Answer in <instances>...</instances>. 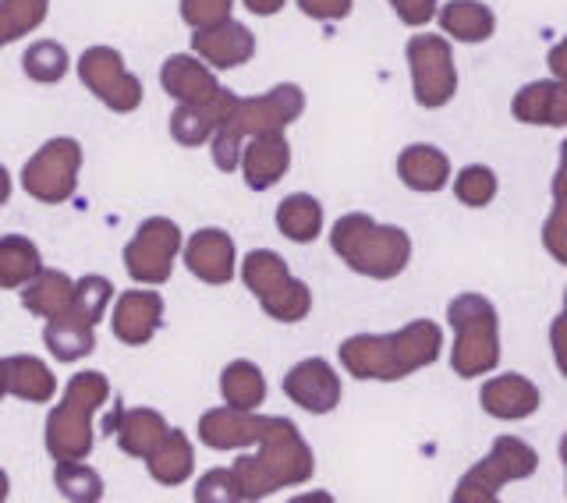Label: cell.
<instances>
[{
    "label": "cell",
    "instance_id": "6da1fadb",
    "mask_svg": "<svg viewBox=\"0 0 567 503\" xmlns=\"http://www.w3.org/2000/svg\"><path fill=\"white\" fill-rule=\"evenodd\" d=\"M301 111H306V93L291 82H280L262 96H235L230 111L224 114V121L209 138L213 164L224 174L238 171L245 138H252L259 132H284L288 124L301 117Z\"/></svg>",
    "mask_w": 567,
    "mask_h": 503
},
{
    "label": "cell",
    "instance_id": "7a4b0ae2",
    "mask_svg": "<svg viewBox=\"0 0 567 503\" xmlns=\"http://www.w3.org/2000/svg\"><path fill=\"white\" fill-rule=\"evenodd\" d=\"M230 472L238 479L241 500H266L277 490L309 482L316 472V461H312V446L301 440L298 425L291 419L274 415L266 437L259 440V454L238 458Z\"/></svg>",
    "mask_w": 567,
    "mask_h": 503
},
{
    "label": "cell",
    "instance_id": "3957f363",
    "mask_svg": "<svg viewBox=\"0 0 567 503\" xmlns=\"http://www.w3.org/2000/svg\"><path fill=\"white\" fill-rule=\"evenodd\" d=\"M330 248L341 263L369 280H394L412 263V238L404 227L377 224L369 213H348L330 230Z\"/></svg>",
    "mask_w": 567,
    "mask_h": 503
},
{
    "label": "cell",
    "instance_id": "277c9868",
    "mask_svg": "<svg viewBox=\"0 0 567 503\" xmlns=\"http://www.w3.org/2000/svg\"><path fill=\"white\" fill-rule=\"evenodd\" d=\"M111 398L103 372H75L64 387V401L47 419V454L53 461H82L93 454V415Z\"/></svg>",
    "mask_w": 567,
    "mask_h": 503
},
{
    "label": "cell",
    "instance_id": "5b68a950",
    "mask_svg": "<svg viewBox=\"0 0 567 503\" xmlns=\"http://www.w3.org/2000/svg\"><path fill=\"white\" fill-rule=\"evenodd\" d=\"M447 322L454 330L451 369L461 380H475L501 366V316L486 295H457L447 305Z\"/></svg>",
    "mask_w": 567,
    "mask_h": 503
},
{
    "label": "cell",
    "instance_id": "8992f818",
    "mask_svg": "<svg viewBox=\"0 0 567 503\" xmlns=\"http://www.w3.org/2000/svg\"><path fill=\"white\" fill-rule=\"evenodd\" d=\"M241 280H245L248 291L256 295V301L262 305V312L277 322H301L312 312L309 284L291 277L288 263H284L270 248L248 252L245 263H241Z\"/></svg>",
    "mask_w": 567,
    "mask_h": 503
},
{
    "label": "cell",
    "instance_id": "52a82bcc",
    "mask_svg": "<svg viewBox=\"0 0 567 503\" xmlns=\"http://www.w3.org/2000/svg\"><path fill=\"white\" fill-rule=\"evenodd\" d=\"M536 469H539V454L525 440L501 437L493 440L489 454L472 472L461 475L454 503H493L507 482H522L528 475H536Z\"/></svg>",
    "mask_w": 567,
    "mask_h": 503
},
{
    "label": "cell",
    "instance_id": "ba28073f",
    "mask_svg": "<svg viewBox=\"0 0 567 503\" xmlns=\"http://www.w3.org/2000/svg\"><path fill=\"white\" fill-rule=\"evenodd\" d=\"M408 71H412V96L425 111H440L457 93L454 50L443 35H412L404 47Z\"/></svg>",
    "mask_w": 567,
    "mask_h": 503
},
{
    "label": "cell",
    "instance_id": "9c48e42d",
    "mask_svg": "<svg viewBox=\"0 0 567 503\" xmlns=\"http://www.w3.org/2000/svg\"><path fill=\"white\" fill-rule=\"evenodd\" d=\"M82 146L75 138H50L22 171V188L43 206L68 203L79 188Z\"/></svg>",
    "mask_w": 567,
    "mask_h": 503
},
{
    "label": "cell",
    "instance_id": "30bf717a",
    "mask_svg": "<svg viewBox=\"0 0 567 503\" xmlns=\"http://www.w3.org/2000/svg\"><path fill=\"white\" fill-rule=\"evenodd\" d=\"M79 79L106 111L132 114L142 106V82L124 68V58L114 47H89L79 58Z\"/></svg>",
    "mask_w": 567,
    "mask_h": 503
},
{
    "label": "cell",
    "instance_id": "8fae6325",
    "mask_svg": "<svg viewBox=\"0 0 567 503\" xmlns=\"http://www.w3.org/2000/svg\"><path fill=\"white\" fill-rule=\"evenodd\" d=\"M182 252V230L167 217L142 220L135 238L124 245V269L138 284H167L174 274V259Z\"/></svg>",
    "mask_w": 567,
    "mask_h": 503
},
{
    "label": "cell",
    "instance_id": "7c38bea8",
    "mask_svg": "<svg viewBox=\"0 0 567 503\" xmlns=\"http://www.w3.org/2000/svg\"><path fill=\"white\" fill-rule=\"evenodd\" d=\"M159 85L177 103H195V106H213L227 93L217 82V75H213V68L203 58H195V53H174V58H167L164 68H159Z\"/></svg>",
    "mask_w": 567,
    "mask_h": 503
},
{
    "label": "cell",
    "instance_id": "4fadbf2b",
    "mask_svg": "<svg viewBox=\"0 0 567 503\" xmlns=\"http://www.w3.org/2000/svg\"><path fill=\"white\" fill-rule=\"evenodd\" d=\"M284 393L312 415H330L341 404V376L330 369L327 358H306L284 376Z\"/></svg>",
    "mask_w": 567,
    "mask_h": 503
},
{
    "label": "cell",
    "instance_id": "5bb4252c",
    "mask_svg": "<svg viewBox=\"0 0 567 503\" xmlns=\"http://www.w3.org/2000/svg\"><path fill=\"white\" fill-rule=\"evenodd\" d=\"M341 366L354 376V380H383V383H398L404 380L398 351H394V337L390 333H359L348 337L341 348Z\"/></svg>",
    "mask_w": 567,
    "mask_h": 503
},
{
    "label": "cell",
    "instance_id": "9a60e30c",
    "mask_svg": "<svg viewBox=\"0 0 567 503\" xmlns=\"http://www.w3.org/2000/svg\"><path fill=\"white\" fill-rule=\"evenodd\" d=\"M192 53L217 71L241 68L256 58V35H252V29L235 22V18H224V22L209 25V29H195Z\"/></svg>",
    "mask_w": 567,
    "mask_h": 503
},
{
    "label": "cell",
    "instance_id": "2e32d148",
    "mask_svg": "<svg viewBox=\"0 0 567 503\" xmlns=\"http://www.w3.org/2000/svg\"><path fill=\"white\" fill-rule=\"evenodd\" d=\"M235 263H238L235 238H230L227 230H220V227L195 230V235L188 238V245H185L188 274L195 280H203V284H213V287L230 284V280H235Z\"/></svg>",
    "mask_w": 567,
    "mask_h": 503
},
{
    "label": "cell",
    "instance_id": "e0dca14e",
    "mask_svg": "<svg viewBox=\"0 0 567 503\" xmlns=\"http://www.w3.org/2000/svg\"><path fill=\"white\" fill-rule=\"evenodd\" d=\"M270 415H256V411H241V408H213L199 419V440L209 451H238V446L259 443L270 429Z\"/></svg>",
    "mask_w": 567,
    "mask_h": 503
},
{
    "label": "cell",
    "instance_id": "ac0fdd59",
    "mask_svg": "<svg viewBox=\"0 0 567 503\" xmlns=\"http://www.w3.org/2000/svg\"><path fill=\"white\" fill-rule=\"evenodd\" d=\"M103 433H114L117 443H121V451L128 454V458L146 461L159 446V440L171 433V425L153 408H121L117 404L111 415H106Z\"/></svg>",
    "mask_w": 567,
    "mask_h": 503
},
{
    "label": "cell",
    "instance_id": "d6986e66",
    "mask_svg": "<svg viewBox=\"0 0 567 503\" xmlns=\"http://www.w3.org/2000/svg\"><path fill=\"white\" fill-rule=\"evenodd\" d=\"M159 322H164V298L156 291H124L114 301L111 327L114 337L128 348H142L156 337Z\"/></svg>",
    "mask_w": 567,
    "mask_h": 503
},
{
    "label": "cell",
    "instance_id": "ffe728a7",
    "mask_svg": "<svg viewBox=\"0 0 567 503\" xmlns=\"http://www.w3.org/2000/svg\"><path fill=\"white\" fill-rule=\"evenodd\" d=\"M511 114L536 129H567V79H539L522 85L511 100Z\"/></svg>",
    "mask_w": 567,
    "mask_h": 503
},
{
    "label": "cell",
    "instance_id": "44dd1931",
    "mask_svg": "<svg viewBox=\"0 0 567 503\" xmlns=\"http://www.w3.org/2000/svg\"><path fill=\"white\" fill-rule=\"evenodd\" d=\"M539 387L522 372H504L493 376L478 390V404H483L486 415L501 419V422H522L539 411Z\"/></svg>",
    "mask_w": 567,
    "mask_h": 503
},
{
    "label": "cell",
    "instance_id": "7402d4cb",
    "mask_svg": "<svg viewBox=\"0 0 567 503\" xmlns=\"http://www.w3.org/2000/svg\"><path fill=\"white\" fill-rule=\"evenodd\" d=\"M291 167V146L284 132H259L241 146V174L252 192L274 188Z\"/></svg>",
    "mask_w": 567,
    "mask_h": 503
},
{
    "label": "cell",
    "instance_id": "603a6c76",
    "mask_svg": "<svg viewBox=\"0 0 567 503\" xmlns=\"http://www.w3.org/2000/svg\"><path fill=\"white\" fill-rule=\"evenodd\" d=\"M398 177L404 188L433 195L451 182V156L430 146V142H415V146H404L398 156Z\"/></svg>",
    "mask_w": 567,
    "mask_h": 503
},
{
    "label": "cell",
    "instance_id": "cb8c5ba5",
    "mask_svg": "<svg viewBox=\"0 0 567 503\" xmlns=\"http://www.w3.org/2000/svg\"><path fill=\"white\" fill-rule=\"evenodd\" d=\"M230 103H235V93H224L220 103L213 106H195V103H177V111L171 114V138L177 142V146L185 150H199L203 142L213 138V132H217V124L224 121V114L230 111Z\"/></svg>",
    "mask_w": 567,
    "mask_h": 503
},
{
    "label": "cell",
    "instance_id": "d4e9b609",
    "mask_svg": "<svg viewBox=\"0 0 567 503\" xmlns=\"http://www.w3.org/2000/svg\"><path fill=\"white\" fill-rule=\"evenodd\" d=\"M390 337H394V351H398V362H401L404 376L433 366L443 351V333L433 319H415V322H408V327L394 330Z\"/></svg>",
    "mask_w": 567,
    "mask_h": 503
},
{
    "label": "cell",
    "instance_id": "484cf974",
    "mask_svg": "<svg viewBox=\"0 0 567 503\" xmlns=\"http://www.w3.org/2000/svg\"><path fill=\"white\" fill-rule=\"evenodd\" d=\"M43 345L50 348V355L58 358V362H79V358L96 351V327L71 312H61L47 319Z\"/></svg>",
    "mask_w": 567,
    "mask_h": 503
},
{
    "label": "cell",
    "instance_id": "4316f807",
    "mask_svg": "<svg viewBox=\"0 0 567 503\" xmlns=\"http://www.w3.org/2000/svg\"><path fill=\"white\" fill-rule=\"evenodd\" d=\"M440 25L457 43H486L496 32V14L483 0H447L440 11Z\"/></svg>",
    "mask_w": 567,
    "mask_h": 503
},
{
    "label": "cell",
    "instance_id": "83f0119b",
    "mask_svg": "<svg viewBox=\"0 0 567 503\" xmlns=\"http://www.w3.org/2000/svg\"><path fill=\"white\" fill-rule=\"evenodd\" d=\"M4 372H8V393L22 401H32V404H47L53 401V393H58V380H53V372L47 369V362L32 355H11L4 358Z\"/></svg>",
    "mask_w": 567,
    "mask_h": 503
},
{
    "label": "cell",
    "instance_id": "f1b7e54d",
    "mask_svg": "<svg viewBox=\"0 0 567 503\" xmlns=\"http://www.w3.org/2000/svg\"><path fill=\"white\" fill-rule=\"evenodd\" d=\"M71 295H75V280H71L68 274H61V269H40L22 291V305L40 319H53L68 312L71 305Z\"/></svg>",
    "mask_w": 567,
    "mask_h": 503
},
{
    "label": "cell",
    "instance_id": "f546056e",
    "mask_svg": "<svg viewBox=\"0 0 567 503\" xmlns=\"http://www.w3.org/2000/svg\"><path fill=\"white\" fill-rule=\"evenodd\" d=\"M277 230L295 245H312L323 235V206L306 192L288 195V199L277 206Z\"/></svg>",
    "mask_w": 567,
    "mask_h": 503
},
{
    "label": "cell",
    "instance_id": "4dcf8cb0",
    "mask_svg": "<svg viewBox=\"0 0 567 503\" xmlns=\"http://www.w3.org/2000/svg\"><path fill=\"white\" fill-rule=\"evenodd\" d=\"M146 469L159 486H182V482H188L195 469V451L182 429H171V433L159 440V446L146 458Z\"/></svg>",
    "mask_w": 567,
    "mask_h": 503
},
{
    "label": "cell",
    "instance_id": "1f68e13d",
    "mask_svg": "<svg viewBox=\"0 0 567 503\" xmlns=\"http://www.w3.org/2000/svg\"><path fill=\"white\" fill-rule=\"evenodd\" d=\"M220 393L224 404L241 408V411H256L266 401V376L256 362L248 358H238L220 372Z\"/></svg>",
    "mask_w": 567,
    "mask_h": 503
},
{
    "label": "cell",
    "instance_id": "d6a6232c",
    "mask_svg": "<svg viewBox=\"0 0 567 503\" xmlns=\"http://www.w3.org/2000/svg\"><path fill=\"white\" fill-rule=\"evenodd\" d=\"M43 269V256L29 238L22 235H8L0 238V287H25L35 274Z\"/></svg>",
    "mask_w": 567,
    "mask_h": 503
},
{
    "label": "cell",
    "instance_id": "836d02e7",
    "mask_svg": "<svg viewBox=\"0 0 567 503\" xmlns=\"http://www.w3.org/2000/svg\"><path fill=\"white\" fill-rule=\"evenodd\" d=\"M543 248L567 266V138L560 146V164L554 174V213L543 224Z\"/></svg>",
    "mask_w": 567,
    "mask_h": 503
},
{
    "label": "cell",
    "instance_id": "e575fe53",
    "mask_svg": "<svg viewBox=\"0 0 567 503\" xmlns=\"http://www.w3.org/2000/svg\"><path fill=\"white\" fill-rule=\"evenodd\" d=\"M53 486L71 503H96L103 500V479L96 469H89L85 458L82 461H58L53 469Z\"/></svg>",
    "mask_w": 567,
    "mask_h": 503
},
{
    "label": "cell",
    "instance_id": "d590c367",
    "mask_svg": "<svg viewBox=\"0 0 567 503\" xmlns=\"http://www.w3.org/2000/svg\"><path fill=\"white\" fill-rule=\"evenodd\" d=\"M50 0H0V50L43 25Z\"/></svg>",
    "mask_w": 567,
    "mask_h": 503
},
{
    "label": "cell",
    "instance_id": "8d00e7d4",
    "mask_svg": "<svg viewBox=\"0 0 567 503\" xmlns=\"http://www.w3.org/2000/svg\"><path fill=\"white\" fill-rule=\"evenodd\" d=\"M111 301H114V284L100 274H89V277L75 280V295H71L68 312L96 327V322L106 316V309H111Z\"/></svg>",
    "mask_w": 567,
    "mask_h": 503
},
{
    "label": "cell",
    "instance_id": "74e56055",
    "mask_svg": "<svg viewBox=\"0 0 567 503\" xmlns=\"http://www.w3.org/2000/svg\"><path fill=\"white\" fill-rule=\"evenodd\" d=\"M22 68H25V75L32 82H40V85H53V82H61L68 75V50L61 43H53V40H40V43H32L25 50V58H22Z\"/></svg>",
    "mask_w": 567,
    "mask_h": 503
},
{
    "label": "cell",
    "instance_id": "f35d334b",
    "mask_svg": "<svg viewBox=\"0 0 567 503\" xmlns=\"http://www.w3.org/2000/svg\"><path fill=\"white\" fill-rule=\"evenodd\" d=\"M496 192H501V182H496V174L486 164H468L454 177V195L461 206L483 209L496 199Z\"/></svg>",
    "mask_w": 567,
    "mask_h": 503
},
{
    "label": "cell",
    "instance_id": "ab89813d",
    "mask_svg": "<svg viewBox=\"0 0 567 503\" xmlns=\"http://www.w3.org/2000/svg\"><path fill=\"white\" fill-rule=\"evenodd\" d=\"M195 500L199 503H238L241 490H238V479L230 469H213L199 479L195 486Z\"/></svg>",
    "mask_w": 567,
    "mask_h": 503
},
{
    "label": "cell",
    "instance_id": "60d3db41",
    "mask_svg": "<svg viewBox=\"0 0 567 503\" xmlns=\"http://www.w3.org/2000/svg\"><path fill=\"white\" fill-rule=\"evenodd\" d=\"M230 8H235V0H182V18L192 29H209L230 18Z\"/></svg>",
    "mask_w": 567,
    "mask_h": 503
},
{
    "label": "cell",
    "instance_id": "b9f144b4",
    "mask_svg": "<svg viewBox=\"0 0 567 503\" xmlns=\"http://www.w3.org/2000/svg\"><path fill=\"white\" fill-rule=\"evenodd\" d=\"M354 8V0H298V11L316 22H341Z\"/></svg>",
    "mask_w": 567,
    "mask_h": 503
},
{
    "label": "cell",
    "instance_id": "7bdbcfd3",
    "mask_svg": "<svg viewBox=\"0 0 567 503\" xmlns=\"http://www.w3.org/2000/svg\"><path fill=\"white\" fill-rule=\"evenodd\" d=\"M390 8L398 11V18L404 25H430L433 18H436V8H440V0H390Z\"/></svg>",
    "mask_w": 567,
    "mask_h": 503
},
{
    "label": "cell",
    "instance_id": "ee69618b",
    "mask_svg": "<svg viewBox=\"0 0 567 503\" xmlns=\"http://www.w3.org/2000/svg\"><path fill=\"white\" fill-rule=\"evenodd\" d=\"M549 348H554V362L567 380V309L549 322Z\"/></svg>",
    "mask_w": 567,
    "mask_h": 503
},
{
    "label": "cell",
    "instance_id": "f6af8a7d",
    "mask_svg": "<svg viewBox=\"0 0 567 503\" xmlns=\"http://www.w3.org/2000/svg\"><path fill=\"white\" fill-rule=\"evenodd\" d=\"M546 64H549V71H554L557 79H567V35H564L557 47H549Z\"/></svg>",
    "mask_w": 567,
    "mask_h": 503
},
{
    "label": "cell",
    "instance_id": "bcb514c9",
    "mask_svg": "<svg viewBox=\"0 0 567 503\" xmlns=\"http://www.w3.org/2000/svg\"><path fill=\"white\" fill-rule=\"evenodd\" d=\"M245 8L252 11V14H262V18H270L284 8V0H245Z\"/></svg>",
    "mask_w": 567,
    "mask_h": 503
},
{
    "label": "cell",
    "instance_id": "7dc6e473",
    "mask_svg": "<svg viewBox=\"0 0 567 503\" xmlns=\"http://www.w3.org/2000/svg\"><path fill=\"white\" fill-rule=\"evenodd\" d=\"M8 199H11V174L4 164H0V206H4Z\"/></svg>",
    "mask_w": 567,
    "mask_h": 503
},
{
    "label": "cell",
    "instance_id": "c3c4849f",
    "mask_svg": "<svg viewBox=\"0 0 567 503\" xmlns=\"http://www.w3.org/2000/svg\"><path fill=\"white\" fill-rule=\"evenodd\" d=\"M11 496V482H8V472L0 469V503H4Z\"/></svg>",
    "mask_w": 567,
    "mask_h": 503
},
{
    "label": "cell",
    "instance_id": "681fc988",
    "mask_svg": "<svg viewBox=\"0 0 567 503\" xmlns=\"http://www.w3.org/2000/svg\"><path fill=\"white\" fill-rule=\"evenodd\" d=\"M8 393V372H4V358H0V401H4Z\"/></svg>",
    "mask_w": 567,
    "mask_h": 503
},
{
    "label": "cell",
    "instance_id": "f907efd6",
    "mask_svg": "<svg viewBox=\"0 0 567 503\" xmlns=\"http://www.w3.org/2000/svg\"><path fill=\"white\" fill-rule=\"evenodd\" d=\"M560 461L567 464V433H564V440H560Z\"/></svg>",
    "mask_w": 567,
    "mask_h": 503
},
{
    "label": "cell",
    "instance_id": "816d5d0a",
    "mask_svg": "<svg viewBox=\"0 0 567 503\" xmlns=\"http://www.w3.org/2000/svg\"><path fill=\"white\" fill-rule=\"evenodd\" d=\"M564 309H567V287H564Z\"/></svg>",
    "mask_w": 567,
    "mask_h": 503
},
{
    "label": "cell",
    "instance_id": "f5cc1de1",
    "mask_svg": "<svg viewBox=\"0 0 567 503\" xmlns=\"http://www.w3.org/2000/svg\"><path fill=\"white\" fill-rule=\"evenodd\" d=\"M564 469H567V464H564Z\"/></svg>",
    "mask_w": 567,
    "mask_h": 503
}]
</instances>
